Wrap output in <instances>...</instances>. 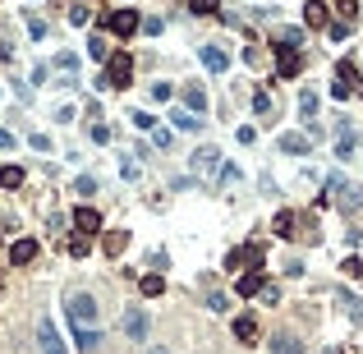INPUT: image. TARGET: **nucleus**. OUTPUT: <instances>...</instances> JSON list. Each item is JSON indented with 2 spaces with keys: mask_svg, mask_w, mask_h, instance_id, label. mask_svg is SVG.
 Listing matches in <instances>:
<instances>
[{
  "mask_svg": "<svg viewBox=\"0 0 363 354\" xmlns=\"http://www.w3.org/2000/svg\"><path fill=\"white\" fill-rule=\"evenodd\" d=\"M161 290H166V281L156 276V272H148V276H143V294H152V299H156Z\"/></svg>",
  "mask_w": 363,
  "mask_h": 354,
  "instance_id": "nucleus-29",
  "label": "nucleus"
},
{
  "mask_svg": "<svg viewBox=\"0 0 363 354\" xmlns=\"http://www.w3.org/2000/svg\"><path fill=\"white\" fill-rule=\"evenodd\" d=\"M69 336H74V350L78 354H97V350H102V340H106L97 327H69Z\"/></svg>",
  "mask_w": 363,
  "mask_h": 354,
  "instance_id": "nucleus-4",
  "label": "nucleus"
},
{
  "mask_svg": "<svg viewBox=\"0 0 363 354\" xmlns=\"http://www.w3.org/2000/svg\"><path fill=\"white\" fill-rule=\"evenodd\" d=\"M74 193H83V198H88V193H97V180H88V175H83V180H74Z\"/></svg>",
  "mask_w": 363,
  "mask_h": 354,
  "instance_id": "nucleus-39",
  "label": "nucleus"
},
{
  "mask_svg": "<svg viewBox=\"0 0 363 354\" xmlns=\"http://www.w3.org/2000/svg\"><path fill=\"white\" fill-rule=\"evenodd\" d=\"M272 231L281 235V239H290V235H294V212H281V216L272 221Z\"/></svg>",
  "mask_w": 363,
  "mask_h": 354,
  "instance_id": "nucleus-23",
  "label": "nucleus"
},
{
  "mask_svg": "<svg viewBox=\"0 0 363 354\" xmlns=\"http://www.w3.org/2000/svg\"><path fill=\"white\" fill-rule=\"evenodd\" d=\"M184 110H194V115H202V110H207V93H202L198 83H189V88H184Z\"/></svg>",
  "mask_w": 363,
  "mask_h": 354,
  "instance_id": "nucleus-19",
  "label": "nucleus"
},
{
  "mask_svg": "<svg viewBox=\"0 0 363 354\" xmlns=\"http://www.w3.org/2000/svg\"><path fill=\"white\" fill-rule=\"evenodd\" d=\"M120 175H124V180H138V175H143V166L134 161V152H124V161H120Z\"/></svg>",
  "mask_w": 363,
  "mask_h": 354,
  "instance_id": "nucleus-30",
  "label": "nucleus"
},
{
  "mask_svg": "<svg viewBox=\"0 0 363 354\" xmlns=\"http://www.w3.org/2000/svg\"><path fill=\"white\" fill-rule=\"evenodd\" d=\"M106 28L115 32V37H129V32H138V14H134V10H110Z\"/></svg>",
  "mask_w": 363,
  "mask_h": 354,
  "instance_id": "nucleus-7",
  "label": "nucleus"
},
{
  "mask_svg": "<svg viewBox=\"0 0 363 354\" xmlns=\"http://www.w3.org/2000/svg\"><path fill=\"white\" fill-rule=\"evenodd\" d=\"M152 97H156V102H170L175 88H170V83H152Z\"/></svg>",
  "mask_w": 363,
  "mask_h": 354,
  "instance_id": "nucleus-37",
  "label": "nucleus"
},
{
  "mask_svg": "<svg viewBox=\"0 0 363 354\" xmlns=\"http://www.w3.org/2000/svg\"><path fill=\"white\" fill-rule=\"evenodd\" d=\"M281 47L299 51V47H303V28H281Z\"/></svg>",
  "mask_w": 363,
  "mask_h": 354,
  "instance_id": "nucleus-27",
  "label": "nucleus"
},
{
  "mask_svg": "<svg viewBox=\"0 0 363 354\" xmlns=\"http://www.w3.org/2000/svg\"><path fill=\"white\" fill-rule=\"evenodd\" d=\"M129 120H134V129H138V134H152V129H156V115H148V110H134Z\"/></svg>",
  "mask_w": 363,
  "mask_h": 354,
  "instance_id": "nucleus-26",
  "label": "nucleus"
},
{
  "mask_svg": "<svg viewBox=\"0 0 363 354\" xmlns=\"http://www.w3.org/2000/svg\"><path fill=\"white\" fill-rule=\"evenodd\" d=\"M170 124H175V129H184V134H202V129H207V120H202V115H194V110H184V106L170 110Z\"/></svg>",
  "mask_w": 363,
  "mask_h": 354,
  "instance_id": "nucleus-9",
  "label": "nucleus"
},
{
  "mask_svg": "<svg viewBox=\"0 0 363 354\" xmlns=\"http://www.w3.org/2000/svg\"><path fill=\"white\" fill-rule=\"evenodd\" d=\"M354 14H359V10H354V0H340V23L354 28Z\"/></svg>",
  "mask_w": 363,
  "mask_h": 354,
  "instance_id": "nucleus-36",
  "label": "nucleus"
},
{
  "mask_svg": "<svg viewBox=\"0 0 363 354\" xmlns=\"http://www.w3.org/2000/svg\"><path fill=\"white\" fill-rule=\"evenodd\" d=\"M198 56H202V64H207V69H216V74H226V69H230V56L216 47V42H207V47L198 51Z\"/></svg>",
  "mask_w": 363,
  "mask_h": 354,
  "instance_id": "nucleus-11",
  "label": "nucleus"
},
{
  "mask_svg": "<svg viewBox=\"0 0 363 354\" xmlns=\"http://www.w3.org/2000/svg\"><path fill=\"white\" fill-rule=\"evenodd\" d=\"M327 198H336V207H340V212H359V207H363V189L349 185L345 175H327V185H322V198L318 202H327Z\"/></svg>",
  "mask_w": 363,
  "mask_h": 354,
  "instance_id": "nucleus-1",
  "label": "nucleus"
},
{
  "mask_svg": "<svg viewBox=\"0 0 363 354\" xmlns=\"http://www.w3.org/2000/svg\"><path fill=\"white\" fill-rule=\"evenodd\" d=\"M216 10H221V0H189V14H198V19L216 14Z\"/></svg>",
  "mask_w": 363,
  "mask_h": 354,
  "instance_id": "nucleus-24",
  "label": "nucleus"
},
{
  "mask_svg": "<svg viewBox=\"0 0 363 354\" xmlns=\"http://www.w3.org/2000/svg\"><path fill=\"white\" fill-rule=\"evenodd\" d=\"M19 185H23V170H19V166L0 170V189H19Z\"/></svg>",
  "mask_w": 363,
  "mask_h": 354,
  "instance_id": "nucleus-25",
  "label": "nucleus"
},
{
  "mask_svg": "<svg viewBox=\"0 0 363 354\" xmlns=\"http://www.w3.org/2000/svg\"><path fill=\"white\" fill-rule=\"evenodd\" d=\"M102 248H106V258H120L124 248H129V231H110L106 239H102Z\"/></svg>",
  "mask_w": 363,
  "mask_h": 354,
  "instance_id": "nucleus-20",
  "label": "nucleus"
},
{
  "mask_svg": "<svg viewBox=\"0 0 363 354\" xmlns=\"http://www.w3.org/2000/svg\"><path fill=\"white\" fill-rule=\"evenodd\" d=\"M331 37H336V42H345V37H349V23H340V19H336V23H331Z\"/></svg>",
  "mask_w": 363,
  "mask_h": 354,
  "instance_id": "nucleus-41",
  "label": "nucleus"
},
{
  "mask_svg": "<svg viewBox=\"0 0 363 354\" xmlns=\"http://www.w3.org/2000/svg\"><path fill=\"white\" fill-rule=\"evenodd\" d=\"M88 134H92V143H110V129H106V124H92Z\"/></svg>",
  "mask_w": 363,
  "mask_h": 354,
  "instance_id": "nucleus-40",
  "label": "nucleus"
},
{
  "mask_svg": "<svg viewBox=\"0 0 363 354\" xmlns=\"http://www.w3.org/2000/svg\"><path fill=\"white\" fill-rule=\"evenodd\" d=\"M299 115H303L308 124L318 120V93H313V88H303V93H299Z\"/></svg>",
  "mask_w": 363,
  "mask_h": 354,
  "instance_id": "nucleus-21",
  "label": "nucleus"
},
{
  "mask_svg": "<svg viewBox=\"0 0 363 354\" xmlns=\"http://www.w3.org/2000/svg\"><path fill=\"white\" fill-rule=\"evenodd\" d=\"M207 308H212V313H226V308H230V299H226L221 290H216V294H207Z\"/></svg>",
  "mask_w": 363,
  "mask_h": 354,
  "instance_id": "nucleus-35",
  "label": "nucleus"
},
{
  "mask_svg": "<svg viewBox=\"0 0 363 354\" xmlns=\"http://www.w3.org/2000/svg\"><path fill=\"white\" fill-rule=\"evenodd\" d=\"M257 294H262V304H281V290H276L272 281H262V290H257Z\"/></svg>",
  "mask_w": 363,
  "mask_h": 354,
  "instance_id": "nucleus-33",
  "label": "nucleus"
},
{
  "mask_svg": "<svg viewBox=\"0 0 363 354\" xmlns=\"http://www.w3.org/2000/svg\"><path fill=\"white\" fill-rule=\"evenodd\" d=\"M272 354H303V340L294 331H276L272 336Z\"/></svg>",
  "mask_w": 363,
  "mask_h": 354,
  "instance_id": "nucleus-13",
  "label": "nucleus"
},
{
  "mask_svg": "<svg viewBox=\"0 0 363 354\" xmlns=\"http://www.w3.org/2000/svg\"><path fill=\"white\" fill-rule=\"evenodd\" d=\"M88 56H92V60H102V64H106L110 56H115V51H110V47H106V37L97 32V37H88Z\"/></svg>",
  "mask_w": 363,
  "mask_h": 354,
  "instance_id": "nucleus-22",
  "label": "nucleus"
},
{
  "mask_svg": "<svg viewBox=\"0 0 363 354\" xmlns=\"http://www.w3.org/2000/svg\"><path fill=\"white\" fill-rule=\"evenodd\" d=\"M88 248H92V239H88V235H74V239H69V253H74V258H83Z\"/></svg>",
  "mask_w": 363,
  "mask_h": 354,
  "instance_id": "nucleus-32",
  "label": "nucleus"
},
{
  "mask_svg": "<svg viewBox=\"0 0 363 354\" xmlns=\"http://www.w3.org/2000/svg\"><path fill=\"white\" fill-rule=\"evenodd\" d=\"M235 340H244V345H253V340H257V322H253V313H239V318H235Z\"/></svg>",
  "mask_w": 363,
  "mask_h": 354,
  "instance_id": "nucleus-18",
  "label": "nucleus"
},
{
  "mask_svg": "<svg viewBox=\"0 0 363 354\" xmlns=\"http://www.w3.org/2000/svg\"><path fill=\"white\" fill-rule=\"evenodd\" d=\"M37 345H42V354H69V345L60 340V331H56L51 322L37 327Z\"/></svg>",
  "mask_w": 363,
  "mask_h": 354,
  "instance_id": "nucleus-6",
  "label": "nucleus"
},
{
  "mask_svg": "<svg viewBox=\"0 0 363 354\" xmlns=\"http://www.w3.org/2000/svg\"><path fill=\"white\" fill-rule=\"evenodd\" d=\"M88 19H92L88 5H69V23H88Z\"/></svg>",
  "mask_w": 363,
  "mask_h": 354,
  "instance_id": "nucleus-34",
  "label": "nucleus"
},
{
  "mask_svg": "<svg viewBox=\"0 0 363 354\" xmlns=\"http://www.w3.org/2000/svg\"><path fill=\"white\" fill-rule=\"evenodd\" d=\"M148 354H170V350H166V345H152V350H148Z\"/></svg>",
  "mask_w": 363,
  "mask_h": 354,
  "instance_id": "nucleus-43",
  "label": "nucleus"
},
{
  "mask_svg": "<svg viewBox=\"0 0 363 354\" xmlns=\"http://www.w3.org/2000/svg\"><path fill=\"white\" fill-rule=\"evenodd\" d=\"M56 69H65V74L74 78V69H78V56H74V51H60V56H56Z\"/></svg>",
  "mask_w": 363,
  "mask_h": 354,
  "instance_id": "nucleus-28",
  "label": "nucleus"
},
{
  "mask_svg": "<svg viewBox=\"0 0 363 354\" xmlns=\"http://www.w3.org/2000/svg\"><path fill=\"white\" fill-rule=\"evenodd\" d=\"M281 152L303 156V152H313V139H308V134H281Z\"/></svg>",
  "mask_w": 363,
  "mask_h": 354,
  "instance_id": "nucleus-12",
  "label": "nucleus"
},
{
  "mask_svg": "<svg viewBox=\"0 0 363 354\" xmlns=\"http://www.w3.org/2000/svg\"><path fill=\"white\" fill-rule=\"evenodd\" d=\"M148 327H152V318L143 313V308H129V313H124V336H129V340H143V336H148Z\"/></svg>",
  "mask_w": 363,
  "mask_h": 354,
  "instance_id": "nucleus-8",
  "label": "nucleus"
},
{
  "mask_svg": "<svg viewBox=\"0 0 363 354\" xmlns=\"http://www.w3.org/2000/svg\"><path fill=\"white\" fill-rule=\"evenodd\" d=\"M74 226H78V235H97L102 231V212L83 202V207H74Z\"/></svg>",
  "mask_w": 363,
  "mask_h": 354,
  "instance_id": "nucleus-10",
  "label": "nucleus"
},
{
  "mask_svg": "<svg viewBox=\"0 0 363 354\" xmlns=\"http://www.w3.org/2000/svg\"><path fill=\"white\" fill-rule=\"evenodd\" d=\"M129 83H134V60H129V56H110V60L102 64L97 88L106 93V88H129Z\"/></svg>",
  "mask_w": 363,
  "mask_h": 354,
  "instance_id": "nucleus-2",
  "label": "nucleus"
},
{
  "mask_svg": "<svg viewBox=\"0 0 363 354\" xmlns=\"http://www.w3.org/2000/svg\"><path fill=\"white\" fill-rule=\"evenodd\" d=\"M32 258H37V239H14V248H10V262H14V267H28Z\"/></svg>",
  "mask_w": 363,
  "mask_h": 354,
  "instance_id": "nucleus-15",
  "label": "nucleus"
},
{
  "mask_svg": "<svg viewBox=\"0 0 363 354\" xmlns=\"http://www.w3.org/2000/svg\"><path fill=\"white\" fill-rule=\"evenodd\" d=\"M65 313H69V327H97V318H102V304H97L92 294H74V299L65 304Z\"/></svg>",
  "mask_w": 363,
  "mask_h": 354,
  "instance_id": "nucleus-3",
  "label": "nucleus"
},
{
  "mask_svg": "<svg viewBox=\"0 0 363 354\" xmlns=\"http://www.w3.org/2000/svg\"><path fill=\"white\" fill-rule=\"evenodd\" d=\"M253 110L257 115H272V93H253Z\"/></svg>",
  "mask_w": 363,
  "mask_h": 354,
  "instance_id": "nucleus-31",
  "label": "nucleus"
},
{
  "mask_svg": "<svg viewBox=\"0 0 363 354\" xmlns=\"http://www.w3.org/2000/svg\"><path fill=\"white\" fill-rule=\"evenodd\" d=\"M189 166H194V175H216V170H221V152H216V148H198V152L189 156Z\"/></svg>",
  "mask_w": 363,
  "mask_h": 354,
  "instance_id": "nucleus-5",
  "label": "nucleus"
},
{
  "mask_svg": "<svg viewBox=\"0 0 363 354\" xmlns=\"http://www.w3.org/2000/svg\"><path fill=\"white\" fill-rule=\"evenodd\" d=\"M152 143H156V148H170L175 134H170V129H152Z\"/></svg>",
  "mask_w": 363,
  "mask_h": 354,
  "instance_id": "nucleus-38",
  "label": "nucleus"
},
{
  "mask_svg": "<svg viewBox=\"0 0 363 354\" xmlns=\"http://www.w3.org/2000/svg\"><path fill=\"white\" fill-rule=\"evenodd\" d=\"M0 148H14V134H10V129H0Z\"/></svg>",
  "mask_w": 363,
  "mask_h": 354,
  "instance_id": "nucleus-42",
  "label": "nucleus"
},
{
  "mask_svg": "<svg viewBox=\"0 0 363 354\" xmlns=\"http://www.w3.org/2000/svg\"><path fill=\"white\" fill-rule=\"evenodd\" d=\"M257 290H262V272H257V267H253V272H244V276L235 281V294H239V299H253Z\"/></svg>",
  "mask_w": 363,
  "mask_h": 354,
  "instance_id": "nucleus-16",
  "label": "nucleus"
},
{
  "mask_svg": "<svg viewBox=\"0 0 363 354\" xmlns=\"http://www.w3.org/2000/svg\"><path fill=\"white\" fill-rule=\"evenodd\" d=\"M299 64H303V56L299 51H290V47H276V69H281V74H299Z\"/></svg>",
  "mask_w": 363,
  "mask_h": 354,
  "instance_id": "nucleus-14",
  "label": "nucleus"
},
{
  "mask_svg": "<svg viewBox=\"0 0 363 354\" xmlns=\"http://www.w3.org/2000/svg\"><path fill=\"white\" fill-rule=\"evenodd\" d=\"M303 28H327V5H322V0H308V5H303Z\"/></svg>",
  "mask_w": 363,
  "mask_h": 354,
  "instance_id": "nucleus-17",
  "label": "nucleus"
}]
</instances>
